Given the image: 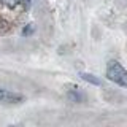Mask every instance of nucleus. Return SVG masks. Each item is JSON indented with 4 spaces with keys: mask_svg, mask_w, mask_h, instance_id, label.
<instances>
[{
    "mask_svg": "<svg viewBox=\"0 0 127 127\" xmlns=\"http://www.w3.org/2000/svg\"><path fill=\"white\" fill-rule=\"evenodd\" d=\"M79 76L84 79V81L91 83V84H95V86H98V84H100V79H98V78H95L94 75H91V73H81Z\"/></svg>",
    "mask_w": 127,
    "mask_h": 127,
    "instance_id": "7ed1b4c3",
    "label": "nucleus"
},
{
    "mask_svg": "<svg viewBox=\"0 0 127 127\" xmlns=\"http://www.w3.org/2000/svg\"><path fill=\"white\" fill-rule=\"evenodd\" d=\"M21 2H22L26 6H29V5H30V0H21Z\"/></svg>",
    "mask_w": 127,
    "mask_h": 127,
    "instance_id": "39448f33",
    "label": "nucleus"
},
{
    "mask_svg": "<svg viewBox=\"0 0 127 127\" xmlns=\"http://www.w3.org/2000/svg\"><path fill=\"white\" fill-rule=\"evenodd\" d=\"M0 2H2L3 5H6L8 8H14L19 2H21V0H0Z\"/></svg>",
    "mask_w": 127,
    "mask_h": 127,
    "instance_id": "20e7f679",
    "label": "nucleus"
},
{
    "mask_svg": "<svg viewBox=\"0 0 127 127\" xmlns=\"http://www.w3.org/2000/svg\"><path fill=\"white\" fill-rule=\"evenodd\" d=\"M0 100L8 102V103H18V102L22 100V95L11 92V91H6V89H0Z\"/></svg>",
    "mask_w": 127,
    "mask_h": 127,
    "instance_id": "f03ea898",
    "label": "nucleus"
},
{
    "mask_svg": "<svg viewBox=\"0 0 127 127\" xmlns=\"http://www.w3.org/2000/svg\"><path fill=\"white\" fill-rule=\"evenodd\" d=\"M106 76H108V79L114 81L116 84L127 87V71L119 62L116 61L108 62V65H106Z\"/></svg>",
    "mask_w": 127,
    "mask_h": 127,
    "instance_id": "f257e3e1",
    "label": "nucleus"
}]
</instances>
